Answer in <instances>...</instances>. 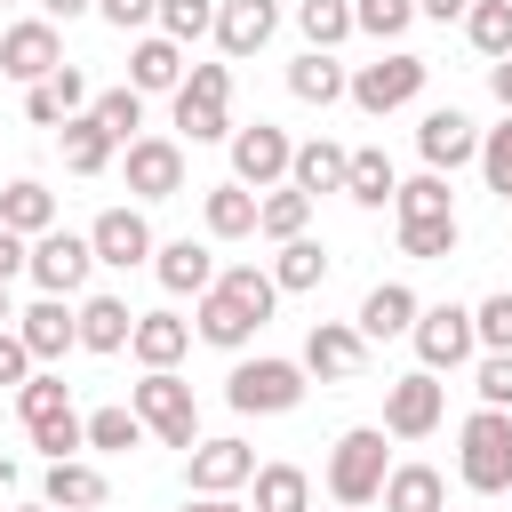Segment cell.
I'll return each instance as SVG.
<instances>
[{"instance_id":"1","label":"cell","mask_w":512,"mask_h":512,"mask_svg":"<svg viewBox=\"0 0 512 512\" xmlns=\"http://www.w3.org/2000/svg\"><path fill=\"white\" fill-rule=\"evenodd\" d=\"M128 408H136V424L160 448H200V400H192V384L176 368H144V384L128 392Z\"/></svg>"},{"instance_id":"2","label":"cell","mask_w":512,"mask_h":512,"mask_svg":"<svg viewBox=\"0 0 512 512\" xmlns=\"http://www.w3.org/2000/svg\"><path fill=\"white\" fill-rule=\"evenodd\" d=\"M456 440H464V456H456L464 488H472V496H504V488H512V416H504V408H472Z\"/></svg>"},{"instance_id":"3","label":"cell","mask_w":512,"mask_h":512,"mask_svg":"<svg viewBox=\"0 0 512 512\" xmlns=\"http://www.w3.org/2000/svg\"><path fill=\"white\" fill-rule=\"evenodd\" d=\"M176 128H184L192 144H224V136H232V64H184Z\"/></svg>"},{"instance_id":"4","label":"cell","mask_w":512,"mask_h":512,"mask_svg":"<svg viewBox=\"0 0 512 512\" xmlns=\"http://www.w3.org/2000/svg\"><path fill=\"white\" fill-rule=\"evenodd\" d=\"M384 424H352L336 448H328V496L352 512V504H376V488H384Z\"/></svg>"},{"instance_id":"5","label":"cell","mask_w":512,"mask_h":512,"mask_svg":"<svg viewBox=\"0 0 512 512\" xmlns=\"http://www.w3.org/2000/svg\"><path fill=\"white\" fill-rule=\"evenodd\" d=\"M424 72H432L424 56H408V48H392V56H376V64H360V72L344 80V96H352L360 112H376V120H384V112H400V104H416V96H424Z\"/></svg>"},{"instance_id":"6","label":"cell","mask_w":512,"mask_h":512,"mask_svg":"<svg viewBox=\"0 0 512 512\" xmlns=\"http://www.w3.org/2000/svg\"><path fill=\"white\" fill-rule=\"evenodd\" d=\"M224 400H232L240 416H288V408L304 400V368H296V360H240V368L224 376Z\"/></svg>"},{"instance_id":"7","label":"cell","mask_w":512,"mask_h":512,"mask_svg":"<svg viewBox=\"0 0 512 512\" xmlns=\"http://www.w3.org/2000/svg\"><path fill=\"white\" fill-rule=\"evenodd\" d=\"M416 360H424V376H440V368H464L472 352H480V336H472V312L464 304H416Z\"/></svg>"},{"instance_id":"8","label":"cell","mask_w":512,"mask_h":512,"mask_svg":"<svg viewBox=\"0 0 512 512\" xmlns=\"http://www.w3.org/2000/svg\"><path fill=\"white\" fill-rule=\"evenodd\" d=\"M232 144V184H248V192H272V184H288V128H272V120H256V128H232L224 136Z\"/></svg>"},{"instance_id":"9","label":"cell","mask_w":512,"mask_h":512,"mask_svg":"<svg viewBox=\"0 0 512 512\" xmlns=\"http://www.w3.org/2000/svg\"><path fill=\"white\" fill-rule=\"evenodd\" d=\"M24 272L40 280V296H80L88 272H96V248H88V232H40Z\"/></svg>"},{"instance_id":"10","label":"cell","mask_w":512,"mask_h":512,"mask_svg":"<svg viewBox=\"0 0 512 512\" xmlns=\"http://www.w3.org/2000/svg\"><path fill=\"white\" fill-rule=\"evenodd\" d=\"M440 408H448V384L424 376V368L384 384V432H392V440H424V432L440 424Z\"/></svg>"},{"instance_id":"11","label":"cell","mask_w":512,"mask_h":512,"mask_svg":"<svg viewBox=\"0 0 512 512\" xmlns=\"http://www.w3.org/2000/svg\"><path fill=\"white\" fill-rule=\"evenodd\" d=\"M304 376H320V384H352L360 368H368V344H360V328L352 320H312V336H304V360H296Z\"/></svg>"},{"instance_id":"12","label":"cell","mask_w":512,"mask_h":512,"mask_svg":"<svg viewBox=\"0 0 512 512\" xmlns=\"http://www.w3.org/2000/svg\"><path fill=\"white\" fill-rule=\"evenodd\" d=\"M416 152H424V168H432V176H456L464 160H480V128H472L456 104H440V112H424V120H416Z\"/></svg>"},{"instance_id":"13","label":"cell","mask_w":512,"mask_h":512,"mask_svg":"<svg viewBox=\"0 0 512 512\" xmlns=\"http://www.w3.org/2000/svg\"><path fill=\"white\" fill-rule=\"evenodd\" d=\"M56 64H64V48H56V24H48V16H32V24H8V32H0V72H8V80L40 88Z\"/></svg>"},{"instance_id":"14","label":"cell","mask_w":512,"mask_h":512,"mask_svg":"<svg viewBox=\"0 0 512 512\" xmlns=\"http://www.w3.org/2000/svg\"><path fill=\"white\" fill-rule=\"evenodd\" d=\"M128 192L136 200H176L184 192V144L176 136H136L128 144Z\"/></svg>"},{"instance_id":"15","label":"cell","mask_w":512,"mask_h":512,"mask_svg":"<svg viewBox=\"0 0 512 512\" xmlns=\"http://www.w3.org/2000/svg\"><path fill=\"white\" fill-rule=\"evenodd\" d=\"M88 248H96V264H112V272H136V264H152V224L136 216V208H104L96 224H88Z\"/></svg>"},{"instance_id":"16","label":"cell","mask_w":512,"mask_h":512,"mask_svg":"<svg viewBox=\"0 0 512 512\" xmlns=\"http://www.w3.org/2000/svg\"><path fill=\"white\" fill-rule=\"evenodd\" d=\"M184 456H192V496H232V488L256 480V448L248 440H200Z\"/></svg>"},{"instance_id":"17","label":"cell","mask_w":512,"mask_h":512,"mask_svg":"<svg viewBox=\"0 0 512 512\" xmlns=\"http://www.w3.org/2000/svg\"><path fill=\"white\" fill-rule=\"evenodd\" d=\"M16 336H24V352H32V360H64V352L80 344V320H72V304H64V296H40L32 312H16Z\"/></svg>"},{"instance_id":"18","label":"cell","mask_w":512,"mask_h":512,"mask_svg":"<svg viewBox=\"0 0 512 512\" xmlns=\"http://www.w3.org/2000/svg\"><path fill=\"white\" fill-rule=\"evenodd\" d=\"M280 24V0H216V48L224 56H256Z\"/></svg>"},{"instance_id":"19","label":"cell","mask_w":512,"mask_h":512,"mask_svg":"<svg viewBox=\"0 0 512 512\" xmlns=\"http://www.w3.org/2000/svg\"><path fill=\"white\" fill-rule=\"evenodd\" d=\"M152 272H160L168 296H208V288H216V256H208L200 240H160V248H152Z\"/></svg>"},{"instance_id":"20","label":"cell","mask_w":512,"mask_h":512,"mask_svg":"<svg viewBox=\"0 0 512 512\" xmlns=\"http://www.w3.org/2000/svg\"><path fill=\"white\" fill-rule=\"evenodd\" d=\"M360 344H384V336H408L416 328V288H400V280H376L368 296H360Z\"/></svg>"},{"instance_id":"21","label":"cell","mask_w":512,"mask_h":512,"mask_svg":"<svg viewBox=\"0 0 512 512\" xmlns=\"http://www.w3.org/2000/svg\"><path fill=\"white\" fill-rule=\"evenodd\" d=\"M256 328H264V320H256V312H248L232 288H208V296H200V320H192V336H200V344H216V352H240Z\"/></svg>"},{"instance_id":"22","label":"cell","mask_w":512,"mask_h":512,"mask_svg":"<svg viewBox=\"0 0 512 512\" xmlns=\"http://www.w3.org/2000/svg\"><path fill=\"white\" fill-rule=\"evenodd\" d=\"M128 88H136V96H176V88H184V48L160 40V32L136 40V48H128Z\"/></svg>"},{"instance_id":"23","label":"cell","mask_w":512,"mask_h":512,"mask_svg":"<svg viewBox=\"0 0 512 512\" xmlns=\"http://www.w3.org/2000/svg\"><path fill=\"white\" fill-rule=\"evenodd\" d=\"M0 232H16V240L56 232V192H48L40 176H16V184L0 192Z\"/></svg>"},{"instance_id":"24","label":"cell","mask_w":512,"mask_h":512,"mask_svg":"<svg viewBox=\"0 0 512 512\" xmlns=\"http://www.w3.org/2000/svg\"><path fill=\"white\" fill-rule=\"evenodd\" d=\"M128 352H136L144 368H176V360L192 352V320H176V312H136Z\"/></svg>"},{"instance_id":"25","label":"cell","mask_w":512,"mask_h":512,"mask_svg":"<svg viewBox=\"0 0 512 512\" xmlns=\"http://www.w3.org/2000/svg\"><path fill=\"white\" fill-rule=\"evenodd\" d=\"M40 504H48V512H96V504H104V472L80 464V456H64V464H48Z\"/></svg>"},{"instance_id":"26","label":"cell","mask_w":512,"mask_h":512,"mask_svg":"<svg viewBox=\"0 0 512 512\" xmlns=\"http://www.w3.org/2000/svg\"><path fill=\"white\" fill-rule=\"evenodd\" d=\"M288 184H296L304 200H320V192H344V144H328V136L296 144V152H288Z\"/></svg>"},{"instance_id":"27","label":"cell","mask_w":512,"mask_h":512,"mask_svg":"<svg viewBox=\"0 0 512 512\" xmlns=\"http://www.w3.org/2000/svg\"><path fill=\"white\" fill-rule=\"evenodd\" d=\"M392 192H400V176H392L384 144H360V152H344V200H352V208H384Z\"/></svg>"},{"instance_id":"28","label":"cell","mask_w":512,"mask_h":512,"mask_svg":"<svg viewBox=\"0 0 512 512\" xmlns=\"http://www.w3.org/2000/svg\"><path fill=\"white\" fill-rule=\"evenodd\" d=\"M320 280H328V248H320L312 232L280 240V256H272V288H280V296H304V288H320Z\"/></svg>"},{"instance_id":"29","label":"cell","mask_w":512,"mask_h":512,"mask_svg":"<svg viewBox=\"0 0 512 512\" xmlns=\"http://www.w3.org/2000/svg\"><path fill=\"white\" fill-rule=\"evenodd\" d=\"M72 320H80V352H128V328H136V312H128L120 296H88Z\"/></svg>"},{"instance_id":"30","label":"cell","mask_w":512,"mask_h":512,"mask_svg":"<svg viewBox=\"0 0 512 512\" xmlns=\"http://www.w3.org/2000/svg\"><path fill=\"white\" fill-rule=\"evenodd\" d=\"M344 80H352V72H344L336 56H320V48H304V56L288 64V96H296V104H320V112L344 96Z\"/></svg>"},{"instance_id":"31","label":"cell","mask_w":512,"mask_h":512,"mask_svg":"<svg viewBox=\"0 0 512 512\" xmlns=\"http://www.w3.org/2000/svg\"><path fill=\"white\" fill-rule=\"evenodd\" d=\"M384 512H440L448 504V488H440V472L432 464H400V472H384Z\"/></svg>"},{"instance_id":"32","label":"cell","mask_w":512,"mask_h":512,"mask_svg":"<svg viewBox=\"0 0 512 512\" xmlns=\"http://www.w3.org/2000/svg\"><path fill=\"white\" fill-rule=\"evenodd\" d=\"M56 144H64V168H72V176H104V168H112V152H120L88 112H80V120H64V128H56Z\"/></svg>"},{"instance_id":"33","label":"cell","mask_w":512,"mask_h":512,"mask_svg":"<svg viewBox=\"0 0 512 512\" xmlns=\"http://www.w3.org/2000/svg\"><path fill=\"white\" fill-rule=\"evenodd\" d=\"M200 216H208L216 240H248V232H256V192H248V184H216V192L200 200Z\"/></svg>"},{"instance_id":"34","label":"cell","mask_w":512,"mask_h":512,"mask_svg":"<svg viewBox=\"0 0 512 512\" xmlns=\"http://www.w3.org/2000/svg\"><path fill=\"white\" fill-rule=\"evenodd\" d=\"M312 224V200L296 192V184H272V192H256V232L264 240H296Z\"/></svg>"},{"instance_id":"35","label":"cell","mask_w":512,"mask_h":512,"mask_svg":"<svg viewBox=\"0 0 512 512\" xmlns=\"http://www.w3.org/2000/svg\"><path fill=\"white\" fill-rule=\"evenodd\" d=\"M256 512H312V480L296 464H256Z\"/></svg>"},{"instance_id":"36","label":"cell","mask_w":512,"mask_h":512,"mask_svg":"<svg viewBox=\"0 0 512 512\" xmlns=\"http://www.w3.org/2000/svg\"><path fill=\"white\" fill-rule=\"evenodd\" d=\"M296 32H304V48H336V40H352V0H296Z\"/></svg>"},{"instance_id":"37","label":"cell","mask_w":512,"mask_h":512,"mask_svg":"<svg viewBox=\"0 0 512 512\" xmlns=\"http://www.w3.org/2000/svg\"><path fill=\"white\" fill-rule=\"evenodd\" d=\"M464 40L496 64V56H512V0H472L464 8Z\"/></svg>"},{"instance_id":"38","label":"cell","mask_w":512,"mask_h":512,"mask_svg":"<svg viewBox=\"0 0 512 512\" xmlns=\"http://www.w3.org/2000/svg\"><path fill=\"white\" fill-rule=\"evenodd\" d=\"M88 120H96L112 144H136V128H144V96H136V88H104V96H88Z\"/></svg>"},{"instance_id":"39","label":"cell","mask_w":512,"mask_h":512,"mask_svg":"<svg viewBox=\"0 0 512 512\" xmlns=\"http://www.w3.org/2000/svg\"><path fill=\"white\" fill-rule=\"evenodd\" d=\"M400 256L448 264V256H456V216H416V224H400Z\"/></svg>"},{"instance_id":"40","label":"cell","mask_w":512,"mask_h":512,"mask_svg":"<svg viewBox=\"0 0 512 512\" xmlns=\"http://www.w3.org/2000/svg\"><path fill=\"white\" fill-rule=\"evenodd\" d=\"M80 432H88V448H96V456H128V448L144 440L136 408H96V416H80Z\"/></svg>"},{"instance_id":"41","label":"cell","mask_w":512,"mask_h":512,"mask_svg":"<svg viewBox=\"0 0 512 512\" xmlns=\"http://www.w3.org/2000/svg\"><path fill=\"white\" fill-rule=\"evenodd\" d=\"M392 208H400V224H416V216H456V200H448V176H408L400 192H392Z\"/></svg>"},{"instance_id":"42","label":"cell","mask_w":512,"mask_h":512,"mask_svg":"<svg viewBox=\"0 0 512 512\" xmlns=\"http://www.w3.org/2000/svg\"><path fill=\"white\" fill-rule=\"evenodd\" d=\"M64 408H72L64 376H24V384H16V416H24V432H32V424H48V416H64Z\"/></svg>"},{"instance_id":"43","label":"cell","mask_w":512,"mask_h":512,"mask_svg":"<svg viewBox=\"0 0 512 512\" xmlns=\"http://www.w3.org/2000/svg\"><path fill=\"white\" fill-rule=\"evenodd\" d=\"M416 24V0H352V32H368V40H400Z\"/></svg>"},{"instance_id":"44","label":"cell","mask_w":512,"mask_h":512,"mask_svg":"<svg viewBox=\"0 0 512 512\" xmlns=\"http://www.w3.org/2000/svg\"><path fill=\"white\" fill-rule=\"evenodd\" d=\"M200 32H216V0H160V40H200Z\"/></svg>"},{"instance_id":"45","label":"cell","mask_w":512,"mask_h":512,"mask_svg":"<svg viewBox=\"0 0 512 512\" xmlns=\"http://www.w3.org/2000/svg\"><path fill=\"white\" fill-rule=\"evenodd\" d=\"M472 336H480V352H512V288L472 304Z\"/></svg>"},{"instance_id":"46","label":"cell","mask_w":512,"mask_h":512,"mask_svg":"<svg viewBox=\"0 0 512 512\" xmlns=\"http://www.w3.org/2000/svg\"><path fill=\"white\" fill-rule=\"evenodd\" d=\"M216 288H232L256 320H272V304H280V288H272V272H256V264H232V272H216Z\"/></svg>"},{"instance_id":"47","label":"cell","mask_w":512,"mask_h":512,"mask_svg":"<svg viewBox=\"0 0 512 512\" xmlns=\"http://www.w3.org/2000/svg\"><path fill=\"white\" fill-rule=\"evenodd\" d=\"M32 448H40L48 464H64V456H80V448H88V432H80V416L64 408V416H48V424H32Z\"/></svg>"},{"instance_id":"48","label":"cell","mask_w":512,"mask_h":512,"mask_svg":"<svg viewBox=\"0 0 512 512\" xmlns=\"http://www.w3.org/2000/svg\"><path fill=\"white\" fill-rule=\"evenodd\" d=\"M480 176H488V192H504V200H512V112H504V128H488V136H480Z\"/></svg>"},{"instance_id":"49","label":"cell","mask_w":512,"mask_h":512,"mask_svg":"<svg viewBox=\"0 0 512 512\" xmlns=\"http://www.w3.org/2000/svg\"><path fill=\"white\" fill-rule=\"evenodd\" d=\"M472 392H480V408H504L512 416V352H488L480 376H472Z\"/></svg>"},{"instance_id":"50","label":"cell","mask_w":512,"mask_h":512,"mask_svg":"<svg viewBox=\"0 0 512 512\" xmlns=\"http://www.w3.org/2000/svg\"><path fill=\"white\" fill-rule=\"evenodd\" d=\"M96 16H104L112 32H136V24H152V16H160V0H96Z\"/></svg>"},{"instance_id":"51","label":"cell","mask_w":512,"mask_h":512,"mask_svg":"<svg viewBox=\"0 0 512 512\" xmlns=\"http://www.w3.org/2000/svg\"><path fill=\"white\" fill-rule=\"evenodd\" d=\"M24 376H32V352L16 328H0V384H24Z\"/></svg>"},{"instance_id":"52","label":"cell","mask_w":512,"mask_h":512,"mask_svg":"<svg viewBox=\"0 0 512 512\" xmlns=\"http://www.w3.org/2000/svg\"><path fill=\"white\" fill-rule=\"evenodd\" d=\"M24 264H32V240H16V232H0V288H8V280H16Z\"/></svg>"},{"instance_id":"53","label":"cell","mask_w":512,"mask_h":512,"mask_svg":"<svg viewBox=\"0 0 512 512\" xmlns=\"http://www.w3.org/2000/svg\"><path fill=\"white\" fill-rule=\"evenodd\" d=\"M488 88H496V104L512 112V56H496V64H488Z\"/></svg>"},{"instance_id":"54","label":"cell","mask_w":512,"mask_h":512,"mask_svg":"<svg viewBox=\"0 0 512 512\" xmlns=\"http://www.w3.org/2000/svg\"><path fill=\"white\" fill-rule=\"evenodd\" d=\"M464 8H472V0H416V16H440V24H448V16H464Z\"/></svg>"},{"instance_id":"55","label":"cell","mask_w":512,"mask_h":512,"mask_svg":"<svg viewBox=\"0 0 512 512\" xmlns=\"http://www.w3.org/2000/svg\"><path fill=\"white\" fill-rule=\"evenodd\" d=\"M32 8H40V16H88L96 0H32Z\"/></svg>"},{"instance_id":"56","label":"cell","mask_w":512,"mask_h":512,"mask_svg":"<svg viewBox=\"0 0 512 512\" xmlns=\"http://www.w3.org/2000/svg\"><path fill=\"white\" fill-rule=\"evenodd\" d=\"M184 512H248V504H232V496H200V504H184Z\"/></svg>"},{"instance_id":"57","label":"cell","mask_w":512,"mask_h":512,"mask_svg":"<svg viewBox=\"0 0 512 512\" xmlns=\"http://www.w3.org/2000/svg\"><path fill=\"white\" fill-rule=\"evenodd\" d=\"M8 320H16V312H8V288H0V328H8Z\"/></svg>"},{"instance_id":"58","label":"cell","mask_w":512,"mask_h":512,"mask_svg":"<svg viewBox=\"0 0 512 512\" xmlns=\"http://www.w3.org/2000/svg\"><path fill=\"white\" fill-rule=\"evenodd\" d=\"M24 512H48V504H24Z\"/></svg>"},{"instance_id":"59","label":"cell","mask_w":512,"mask_h":512,"mask_svg":"<svg viewBox=\"0 0 512 512\" xmlns=\"http://www.w3.org/2000/svg\"><path fill=\"white\" fill-rule=\"evenodd\" d=\"M440 512H448V504H440Z\"/></svg>"}]
</instances>
